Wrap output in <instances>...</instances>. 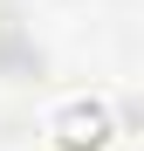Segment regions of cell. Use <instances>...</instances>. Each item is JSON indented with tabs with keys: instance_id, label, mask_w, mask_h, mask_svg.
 Returning <instances> with one entry per match:
<instances>
[{
	"instance_id": "obj_1",
	"label": "cell",
	"mask_w": 144,
	"mask_h": 151,
	"mask_svg": "<svg viewBox=\"0 0 144 151\" xmlns=\"http://www.w3.org/2000/svg\"><path fill=\"white\" fill-rule=\"evenodd\" d=\"M41 131L55 151H117L124 144V110H117L110 89H69L48 103Z\"/></svg>"
}]
</instances>
